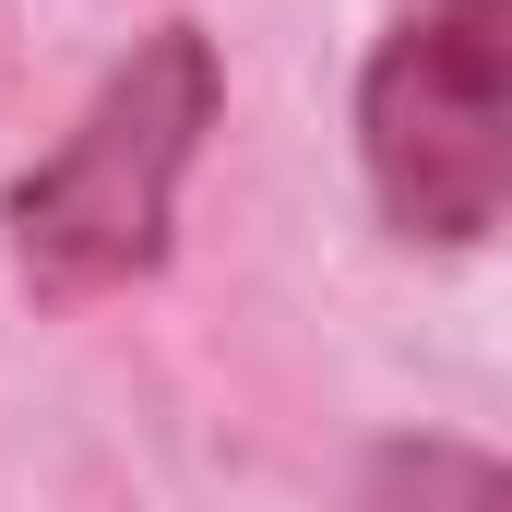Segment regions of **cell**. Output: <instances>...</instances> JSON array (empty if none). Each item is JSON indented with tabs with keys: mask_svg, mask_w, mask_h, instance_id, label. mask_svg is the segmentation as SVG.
<instances>
[{
	"mask_svg": "<svg viewBox=\"0 0 512 512\" xmlns=\"http://www.w3.org/2000/svg\"><path fill=\"white\" fill-rule=\"evenodd\" d=\"M227 120V60L203 24L131 36V60L72 108V131L12 167L0 191V251L36 310H96L131 298L179 239V179L203 167V131Z\"/></svg>",
	"mask_w": 512,
	"mask_h": 512,
	"instance_id": "obj_1",
	"label": "cell"
},
{
	"mask_svg": "<svg viewBox=\"0 0 512 512\" xmlns=\"http://www.w3.org/2000/svg\"><path fill=\"white\" fill-rule=\"evenodd\" d=\"M358 179L393 239L477 251L512 203V0H393L358 60Z\"/></svg>",
	"mask_w": 512,
	"mask_h": 512,
	"instance_id": "obj_2",
	"label": "cell"
},
{
	"mask_svg": "<svg viewBox=\"0 0 512 512\" xmlns=\"http://www.w3.org/2000/svg\"><path fill=\"white\" fill-rule=\"evenodd\" d=\"M358 512H512V465L465 429H393L358 465Z\"/></svg>",
	"mask_w": 512,
	"mask_h": 512,
	"instance_id": "obj_3",
	"label": "cell"
}]
</instances>
